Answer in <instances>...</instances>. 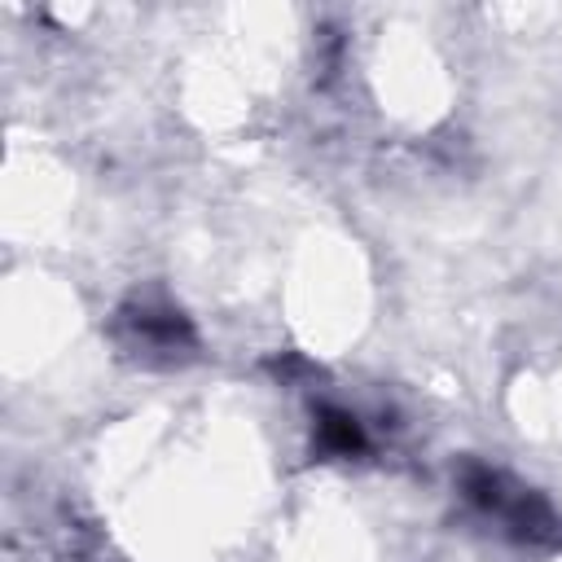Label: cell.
<instances>
[{
    "label": "cell",
    "instance_id": "obj_1",
    "mask_svg": "<svg viewBox=\"0 0 562 562\" xmlns=\"http://www.w3.org/2000/svg\"><path fill=\"white\" fill-rule=\"evenodd\" d=\"M461 492L474 509L496 518L514 540H522V544H562V518L553 514V505L540 492L514 483L509 474L470 461L461 470Z\"/></svg>",
    "mask_w": 562,
    "mask_h": 562
},
{
    "label": "cell",
    "instance_id": "obj_2",
    "mask_svg": "<svg viewBox=\"0 0 562 562\" xmlns=\"http://www.w3.org/2000/svg\"><path fill=\"white\" fill-rule=\"evenodd\" d=\"M119 342L136 356H158V360H176L193 351V329L180 312L171 307H154V303H132L119 312Z\"/></svg>",
    "mask_w": 562,
    "mask_h": 562
},
{
    "label": "cell",
    "instance_id": "obj_3",
    "mask_svg": "<svg viewBox=\"0 0 562 562\" xmlns=\"http://www.w3.org/2000/svg\"><path fill=\"white\" fill-rule=\"evenodd\" d=\"M312 443L321 457H356V452H364V426L347 408H321Z\"/></svg>",
    "mask_w": 562,
    "mask_h": 562
}]
</instances>
